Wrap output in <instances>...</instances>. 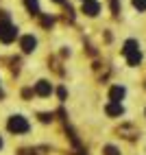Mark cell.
<instances>
[{"mask_svg":"<svg viewBox=\"0 0 146 155\" xmlns=\"http://www.w3.org/2000/svg\"><path fill=\"white\" fill-rule=\"evenodd\" d=\"M122 53H124V57H127L129 66H140V61H142V53H140V44L135 42V39H127V42H124Z\"/></svg>","mask_w":146,"mask_h":155,"instance_id":"cell-1","label":"cell"},{"mask_svg":"<svg viewBox=\"0 0 146 155\" xmlns=\"http://www.w3.org/2000/svg\"><path fill=\"white\" fill-rule=\"evenodd\" d=\"M15 37H18V28L9 22V20H2V22H0V42L11 44Z\"/></svg>","mask_w":146,"mask_h":155,"instance_id":"cell-2","label":"cell"},{"mask_svg":"<svg viewBox=\"0 0 146 155\" xmlns=\"http://www.w3.org/2000/svg\"><path fill=\"white\" fill-rule=\"evenodd\" d=\"M9 131H13V133H26L28 131V120L22 118V116H13V118H9Z\"/></svg>","mask_w":146,"mask_h":155,"instance_id":"cell-3","label":"cell"},{"mask_svg":"<svg viewBox=\"0 0 146 155\" xmlns=\"http://www.w3.org/2000/svg\"><path fill=\"white\" fill-rule=\"evenodd\" d=\"M50 92H53V85H50L48 81H37V85H35L37 96H50Z\"/></svg>","mask_w":146,"mask_h":155,"instance_id":"cell-4","label":"cell"},{"mask_svg":"<svg viewBox=\"0 0 146 155\" xmlns=\"http://www.w3.org/2000/svg\"><path fill=\"white\" fill-rule=\"evenodd\" d=\"M100 11V5L96 2V0H87V2H83V13L87 15H98Z\"/></svg>","mask_w":146,"mask_h":155,"instance_id":"cell-5","label":"cell"},{"mask_svg":"<svg viewBox=\"0 0 146 155\" xmlns=\"http://www.w3.org/2000/svg\"><path fill=\"white\" fill-rule=\"evenodd\" d=\"M109 98H111V103H120L124 98V87L122 85H113L109 90Z\"/></svg>","mask_w":146,"mask_h":155,"instance_id":"cell-6","label":"cell"},{"mask_svg":"<svg viewBox=\"0 0 146 155\" xmlns=\"http://www.w3.org/2000/svg\"><path fill=\"white\" fill-rule=\"evenodd\" d=\"M35 46H37V39H35L33 35H26V37H22V50H24V53H33V50H35Z\"/></svg>","mask_w":146,"mask_h":155,"instance_id":"cell-7","label":"cell"},{"mask_svg":"<svg viewBox=\"0 0 146 155\" xmlns=\"http://www.w3.org/2000/svg\"><path fill=\"white\" fill-rule=\"evenodd\" d=\"M105 111L109 114V116H122V114H124V107L120 105V103H109Z\"/></svg>","mask_w":146,"mask_h":155,"instance_id":"cell-8","label":"cell"},{"mask_svg":"<svg viewBox=\"0 0 146 155\" xmlns=\"http://www.w3.org/2000/svg\"><path fill=\"white\" fill-rule=\"evenodd\" d=\"M120 136H124L127 140H133L135 136H138V129H135L133 125H124V127H120Z\"/></svg>","mask_w":146,"mask_h":155,"instance_id":"cell-9","label":"cell"},{"mask_svg":"<svg viewBox=\"0 0 146 155\" xmlns=\"http://www.w3.org/2000/svg\"><path fill=\"white\" fill-rule=\"evenodd\" d=\"M26 9L31 13H39V5H37V0H26Z\"/></svg>","mask_w":146,"mask_h":155,"instance_id":"cell-10","label":"cell"},{"mask_svg":"<svg viewBox=\"0 0 146 155\" xmlns=\"http://www.w3.org/2000/svg\"><path fill=\"white\" fill-rule=\"evenodd\" d=\"M102 153H105V155H120V151L116 147H111V144H107V147L102 149Z\"/></svg>","mask_w":146,"mask_h":155,"instance_id":"cell-11","label":"cell"},{"mask_svg":"<svg viewBox=\"0 0 146 155\" xmlns=\"http://www.w3.org/2000/svg\"><path fill=\"white\" fill-rule=\"evenodd\" d=\"M133 7L138 11H146V0H133Z\"/></svg>","mask_w":146,"mask_h":155,"instance_id":"cell-12","label":"cell"},{"mask_svg":"<svg viewBox=\"0 0 146 155\" xmlns=\"http://www.w3.org/2000/svg\"><path fill=\"white\" fill-rule=\"evenodd\" d=\"M53 22H55L53 18H41V24H44V26H53Z\"/></svg>","mask_w":146,"mask_h":155,"instance_id":"cell-13","label":"cell"},{"mask_svg":"<svg viewBox=\"0 0 146 155\" xmlns=\"http://www.w3.org/2000/svg\"><path fill=\"white\" fill-rule=\"evenodd\" d=\"M39 118H41V122H50V120H53L50 114H39Z\"/></svg>","mask_w":146,"mask_h":155,"instance_id":"cell-14","label":"cell"},{"mask_svg":"<svg viewBox=\"0 0 146 155\" xmlns=\"http://www.w3.org/2000/svg\"><path fill=\"white\" fill-rule=\"evenodd\" d=\"M53 2H59V5H66V0H53Z\"/></svg>","mask_w":146,"mask_h":155,"instance_id":"cell-15","label":"cell"},{"mask_svg":"<svg viewBox=\"0 0 146 155\" xmlns=\"http://www.w3.org/2000/svg\"><path fill=\"white\" fill-rule=\"evenodd\" d=\"M0 149H2V138H0Z\"/></svg>","mask_w":146,"mask_h":155,"instance_id":"cell-16","label":"cell"},{"mask_svg":"<svg viewBox=\"0 0 146 155\" xmlns=\"http://www.w3.org/2000/svg\"><path fill=\"white\" fill-rule=\"evenodd\" d=\"M0 98H2V87H0Z\"/></svg>","mask_w":146,"mask_h":155,"instance_id":"cell-17","label":"cell"},{"mask_svg":"<svg viewBox=\"0 0 146 155\" xmlns=\"http://www.w3.org/2000/svg\"><path fill=\"white\" fill-rule=\"evenodd\" d=\"M83 2H87V0H83Z\"/></svg>","mask_w":146,"mask_h":155,"instance_id":"cell-18","label":"cell"}]
</instances>
